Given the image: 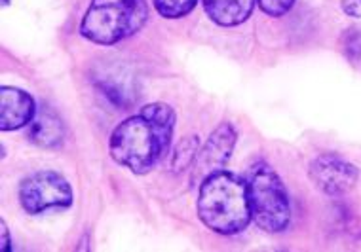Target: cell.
<instances>
[{
  "mask_svg": "<svg viewBox=\"0 0 361 252\" xmlns=\"http://www.w3.org/2000/svg\"><path fill=\"white\" fill-rule=\"evenodd\" d=\"M251 218L267 234H281L291 222V203L278 172L264 161H257L247 172Z\"/></svg>",
  "mask_w": 361,
  "mask_h": 252,
  "instance_id": "277c9868",
  "label": "cell"
},
{
  "mask_svg": "<svg viewBox=\"0 0 361 252\" xmlns=\"http://www.w3.org/2000/svg\"><path fill=\"white\" fill-rule=\"evenodd\" d=\"M35 114L37 105L29 93L12 86L0 87V130H21L32 122Z\"/></svg>",
  "mask_w": 361,
  "mask_h": 252,
  "instance_id": "ba28073f",
  "label": "cell"
},
{
  "mask_svg": "<svg viewBox=\"0 0 361 252\" xmlns=\"http://www.w3.org/2000/svg\"><path fill=\"white\" fill-rule=\"evenodd\" d=\"M29 141L40 148H57L61 146L65 139V125L61 118L51 111L50 106L38 108L32 122L29 123Z\"/></svg>",
  "mask_w": 361,
  "mask_h": 252,
  "instance_id": "9c48e42d",
  "label": "cell"
},
{
  "mask_svg": "<svg viewBox=\"0 0 361 252\" xmlns=\"http://www.w3.org/2000/svg\"><path fill=\"white\" fill-rule=\"evenodd\" d=\"M198 216L219 235H236L250 226L251 207L247 182L231 171H217L202 180Z\"/></svg>",
  "mask_w": 361,
  "mask_h": 252,
  "instance_id": "7a4b0ae2",
  "label": "cell"
},
{
  "mask_svg": "<svg viewBox=\"0 0 361 252\" xmlns=\"http://www.w3.org/2000/svg\"><path fill=\"white\" fill-rule=\"evenodd\" d=\"M200 152V141L198 137H185L183 141L177 144L173 156H171V169L175 172H183L185 169L192 165Z\"/></svg>",
  "mask_w": 361,
  "mask_h": 252,
  "instance_id": "7c38bea8",
  "label": "cell"
},
{
  "mask_svg": "<svg viewBox=\"0 0 361 252\" xmlns=\"http://www.w3.org/2000/svg\"><path fill=\"white\" fill-rule=\"evenodd\" d=\"M346 53L352 59L361 57V34L357 31H350L348 38H346Z\"/></svg>",
  "mask_w": 361,
  "mask_h": 252,
  "instance_id": "9a60e30c",
  "label": "cell"
},
{
  "mask_svg": "<svg viewBox=\"0 0 361 252\" xmlns=\"http://www.w3.org/2000/svg\"><path fill=\"white\" fill-rule=\"evenodd\" d=\"M2 4H4V6H8V4H10V0H2Z\"/></svg>",
  "mask_w": 361,
  "mask_h": 252,
  "instance_id": "ac0fdd59",
  "label": "cell"
},
{
  "mask_svg": "<svg viewBox=\"0 0 361 252\" xmlns=\"http://www.w3.org/2000/svg\"><path fill=\"white\" fill-rule=\"evenodd\" d=\"M308 175L314 184L327 196H344L357 182L360 172L350 161L336 154H322L312 160Z\"/></svg>",
  "mask_w": 361,
  "mask_h": 252,
  "instance_id": "8992f818",
  "label": "cell"
},
{
  "mask_svg": "<svg viewBox=\"0 0 361 252\" xmlns=\"http://www.w3.org/2000/svg\"><path fill=\"white\" fill-rule=\"evenodd\" d=\"M149 21L147 0H92L80 23V34L99 46L133 37Z\"/></svg>",
  "mask_w": 361,
  "mask_h": 252,
  "instance_id": "3957f363",
  "label": "cell"
},
{
  "mask_svg": "<svg viewBox=\"0 0 361 252\" xmlns=\"http://www.w3.org/2000/svg\"><path fill=\"white\" fill-rule=\"evenodd\" d=\"M257 4L270 18H281L291 10L295 0H257Z\"/></svg>",
  "mask_w": 361,
  "mask_h": 252,
  "instance_id": "5bb4252c",
  "label": "cell"
},
{
  "mask_svg": "<svg viewBox=\"0 0 361 252\" xmlns=\"http://www.w3.org/2000/svg\"><path fill=\"white\" fill-rule=\"evenodd\" d=\"M175 120V111L166 103L143 106L114 127L109 139L111 158L135 175H147L168 154Z\"/></svg>",
  "mask_w": 361,
  "mask_h": 252,
  "instance_id": "6da1fadb",
  "label": "cell"
},
{
  "mask_svg": "<svg viewBox=\"0 0 361 252\" xmlns=\"http://www.w3.org/2000/svg\"><path fill=\"white\" fill-rule=\"evenodd\" d=\"M341 6L350 18H361V0H341Z\"/></svg>",
  "mask_w": 361,
  "mask_h": 252,
  "instance_id": "2e32d148",
  "label": "cell"
},
{
  "mask_svg": "<svg viewBox=\"0 0 361 252\" xmlns=\"http://www.w3.org/2000/svg\"><path fill=\"white\" fill-rule=\"evenodd\" d=\"M75 194L67 180L54 171H38L19 186V203L29 215H42L51 209H67Z\"/></svg>",
  "mask_w": 361,
  "mask_h": 252,
  "instance_id": "5b68a950",
  "label": "cell"
},
{
  "mask_svg": "<svg viewBox=\"0 0 361 252\" xmlns=\"http://www.w3.org/2000/svg\"><path fill=\"white\" fill-rule=\"evenodd\" d=\"M0 229H2V251L8 252L10 251V232H8L6 222H0Z\"/></svg>",
  "mask_w": 361,
  "mask_h": 252,
  "instance_id": "e0dca14e",
  "label": "cell"
},
{
  "mask_svg": "<svg viewBox=\"0 0 361 252\" xmlns=\"http://www.w3.org/2000/svg\"><path fill=\"white\" fill-rule=\"evenodd\" d=\"M156 12L166 19L185 18L194 10L198 0H152Z\"/></svg>",
  "mask_w": 361,
  "mask_h": 252,
  "instance_id": "4fadbf2b",
  "label": "cell"
},
{
  "mask_svg": "<svg viewBox=\"0 0 361 252\" xmlns=\"http://www.w3.org/2000/svg\"><path fill=\"white\" fill-rule=\"evenodd\" d=\"M238 133L232 123H221L217 130L213 131L204 148L198 152V158L194 161L192 180L202 182L209 175L223 171L224 165L231 160V154L236 146Z\"/></svg>",
  "mask_w": 361,
  "mask_h": 252,
  "instance_id": "52a82bcc",
  "label": "cell"
},
{
  "mask_svg": "<svg viewBox=\"0 0 361 252\" xmlns=\"http://www.w3.org/2000/svg\"><path fill=\"white\" fill-rule=\"evenodd\" d=\"M207 18L221 27H236L247 21L255 0H202Z\"/></svg>",
  "mask_w": 361,
  "mask_h": 252,
  "instance_id": "30bf717a",
  "label": "cell"
},
{
  "mask_svg": "<svg viewBox=\"0 0 361 252\" xmlns=\"http://www.w3.org/2000/svg\"><path fill=\"white\" fill-rule=\"evenodd\" d=\"M131 76H122L114 68H106L99 76H95V86L118 111H126L131 103H135V89L130 80Z\"/></svg>",
  "mask_w": 361,
  "mask_h": 252,
  "instance_id": "8fae6325",
  "label": "cell"
}]
</instances>
